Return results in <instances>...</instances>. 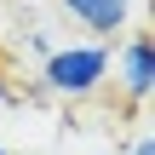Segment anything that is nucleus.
Returning a JSON list of instances; mask_svg holds the SVG:
<instances>
[{
    "instance_id": "423d86ee",
    "label": "nucleus",
    "mask_w": 155,
    "mask_h": 155,
    "mask_svg": "<svg viewBox=\"0 0 155 155\" xmlns=\"http://www.w3.org/2000/svg\"><path fill=\"white\" fill-rule=\"evenodd\" d=\"M0 155H6V144H0Z\"/></svg>"
},
{
    "instance_id": "39448f33",
    "label": "nucleus",
    "mask_w": 155,
    "mask_h": 155,
    "mask_svg": "<svg viewBox=\"0 0 155 155\" xmlns=\"http://www.w3.org/2000/svg\"><path fill=\"white\" fill-rule=\"evenodd\" d=\"M0 104H17V92H12V86H6V81H0Z\"/></svg>"
},
{
    "instance_id": "f257e3e1",
    "label": "nucleus",
    "mask_w": 155,
    "mask_h": 155,
    "mask_svg": "<svg viewBox=\"0 0 155 155\" xmlns=\"http://www.w3.org/2000/svg\"><path fill=\"white\" fill-rule=\"evenodd\" d=\"M109 86V40H69V46H52L40 58V92L63 98V104H81V98H98Z\"/></svg>"
},
{
    "instance_id": "7ed1b4c3",
    "label": "nucleus",
    "mask_w": 155,
    "mask_h": 155,
    "mask_svg": "<svg viewBox=\"0 0 155 155\" xmlns=\"http://www.w3.org/2000/svg\"><path fill=\"white\" fill-rule=\"evenodd\" d=\"M58 12L75 29H86L92 40H109V46L132 29V0H58Z\"/></svg>"
},
{
    "instance_id": "f03ea898",
    "label": "nucleus",
    "mask_w": 155,
    "mask_h": 155,
    "mask_svg": "<svg viewBox=\"0 0 155 155\" xmlns=\"http://www.w3.org/2000/svg\"><path fill=\"white\" fill-rule=\"evenodd\" d=\"M109 81H115V92L132 104V109H144L155 92V40L144 29H127L115 46H109Z\"/></svg>"
},
{
    "instance_id": "20e7f679",
    "label": "nucleus",
    "mask_w": 155,
    "mask_h": 155,
    "mask_svg": "<svg viewBox=\"0 0 155 155\" xmlns=\"http://www.w3.org/2000/svg\"><path fill=\"white\" fill-rule=\"evenodd\" d=\"M121 155H155V150H150V132H138V138H132V144H127Z\"/></svg>"
}]
</instances>
